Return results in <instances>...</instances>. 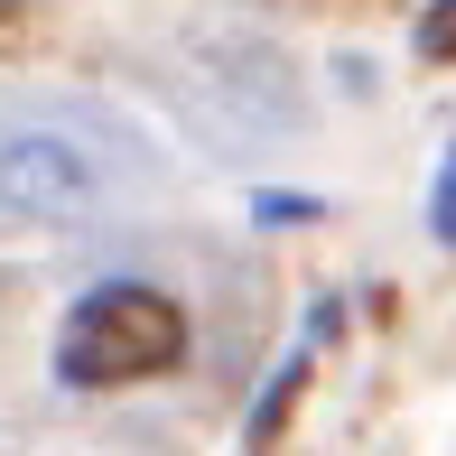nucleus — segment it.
Returning a JSON list of instances; mask_svg holds the SVG:
<instances>
[{"instance_id":"f257e3e1","label":"nucleus","mask_w":456,"mask_h":456,"mask_svg":"<svg viewBox=\"0 0 456 456\" xmlns=\"http://www.w3.org/2000/svg\"><path fill=\"white\" fill-rule=\"evenodd\" d=\"M186 354V317L177 298H159L150 280H102L75 298L66 336H56V372L75 391H112V382H150Z\"/></svg>"},{"instance_id":"f03ea898","label":"nucleus","mask_w":456,"mask_h":456,"mask_svg":"<svg viewBox=\"0 0 456 456\" xmlns=\"http://www.w3.org/2000/svg\"><path fill=\"white\" fill-rule=\"evenodd\" d=\"M94 159L56 131H19L0 140V215H28V224H66L94 205Z\"/></svg>"},{"instance_id":"7ed1b4c3","label":"nucleus","mask_w":456,"mask_h":456,"mask_svg":"<svg viewBox=\"0 0 456 456\" xmlns=\"http://www.w3.org/2000/svg\"><path fill=\"white\" fill-rule=\"evenodd\" d=\"M307 391V354H289L280 372H271V391H261V410H252V447H271L280 438V419H289V401Z\"/></svg>"},{"instance_id":"20e7f679","label":"nucleus","mask_w":456,"mask_h":456,"mask_svg":"<svg viewBox=\"0 0 456 456\" xmlns=\"http://www.w3.org/2000/svg\"><path fill=\"white\" fill-rule=\"evenodd\" d=\"M419 47L438 56V66H456V0H428V19H419Z\"/></svg>"},{"instance_id":"39448f33","label":"nucleus","mask_w":456,"mask_h":456,"mask_svg":"<svg viewBox=\"0 0 456 456\" xmlns=\"http://www.w3.org/2000/svg\"><path fill=\"white\" fill-rule=\"evenodd\" d=\"M438 233L456 242V150H447V177H438Z\"/></svg>"},{"instance_id":"423d86ee","label":"nucleus","mask_w":456,"mask_h":456,"mask_svg":"<svg viewBox=\"0 0 456 456\" xmlns=\"http://www.w3.org/2000/svg\"><path fill=\"white\" fill-rule=\"evenodd\" d=\"M289 215L307 224V215H317V205H307V196H261V224H289Z\"/></svg>"},{"instance_id":"0eeeda50","label":"nucleus","mask_w":456,"mask_h":456,"mask_svg":"<svg viewBox=\"0 0 456 456\" xmlns=\"http://www.w3.org/2000/svg\"><path fill=\"white\" fill-rule=\"evenodd\" d=\"M10 10H19V0H0V28H10Z\"/></svg>"}]
</instances>
